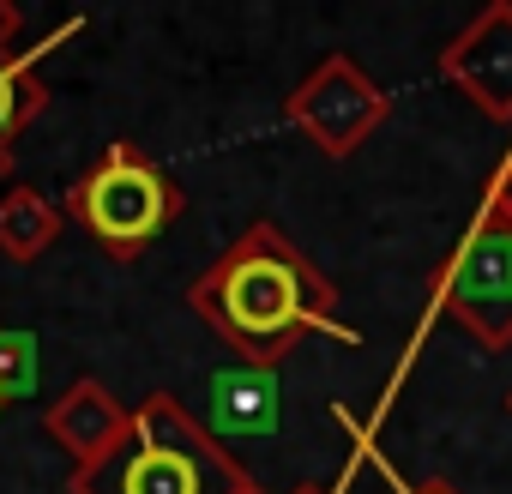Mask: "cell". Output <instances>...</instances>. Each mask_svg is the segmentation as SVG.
I'll use <instances>...</instances> for the list:
<instances>
[{
  "instance_id": "2",
  "label": "cell",
  "mask_w": 512,
  "mask_h": 494,
  "mask_svg": "<svg viewBox=\"0 0 512 494\" xmlns=\"http://www.w3.org/2000/svg\"><path fill=\"white\" fill-rule=\"evenodd\" d=\"M67 494H266V488L223 446V434L193 422L181 398L151 392L133 410V434L109 458L73 470Z\"/></svg>"
},
{
  "instance_id": "14",
  "label": "cell",
  "mask_w": 512,
  "mask_h": 494,
  "mask_svg": "<svg viewBox=\"0 0 512 494\" xmlns=\"http://www.w3.org/2000/svg\"><path fill=\"white\" fill-rule=\"evenodd\" d=\"M7 175H13V145L0 139V187H7Z\"/></svg>"
},
{
  "instance_id": "10",
  "label": "cell",
  "mask_w": 512,
  "mask_h": 494,
  "mask_svg": "<svg viewBox=\"0 0 512 494\" xmlns=\"http://www.w3.org/2000/svg\"><path fill=\"white\" fill-rule=\"evenodd\" d=\"M0 392L7 398H31L37 392V338L0 326Z\"/></svg>"
},
{
  "instance_id": "18",
  "label": "cell",
  "mask_w": 512,
  "mask_h": 494,
  "mask_svg": "<svg viewBox=\"0 0 512 494\" xmlns=\"http://www.w3.org/2000/svg\"><path fill=\"white\" fill-rule=\"evenodd\" d=\"M506 410H512V398H506Z\"/></svg>"
},
{
  "instance_id": "7",
  "label": "cell",
  "mask_w": 512,
  "mask_h": 494,
  "mask_svg": "<svg viewBox=\"0 0 512 494\" xmlns=\"http://www.w3.org/2000/svg\"><path fill=\"white\" fill-rule=\"evenodd\" d=\"M43 434L73 458V470H85V464L109 458V452L133 434V410H121L103 380H73V386L43 410Z\"/></svg>"
},
{
  "instance_id": "15",
  "label": "cell",
  "mask_w": 512,
  "mask_h": 494,
  "mask_svg": "<svg viewBox=\"0 0 512 494\" xmlns=\"http://www.w3.org/2000/svg\"><path fill=\"white\" fill-rule=\"evenodd\" d=\"M290 494H338V488H332V482H296Z\"/></svg>"
},
{
  "instance_id": "12",
  "label": "cell",
  "mask_w": 512,
  "mask_h": 494,
  "mask_svg": "<svg viewBox=\"0 0 512 494\" xmlns=\"http://www.w3.org/2000/svg\"><path fill=\"white\" fill-rule=\"evenodd\" d=\"M19 31H25V13L13 7V0H0V61H7V49H13Z\"/></svg>"
},
{
  "instance_id": "17",
  "label": "cell",
  "mask_w": 512,
  "mask_h": 494,
  "mask_svg": "<svg viewBox=\"0 0 512 494\" xmlns=\"http://www.w3.org/2000/svg\"><path fill=\"white\" fill-rule=\"evenodd\" d=\"M0 404H7V392H0Z\"/></svg>"
},
{
  "instance_id": "6",
  "label": "cell",
  "mask_w": 512,
  "mask_h": 494,
  "mask_svg": "<svg viewBox=\"0 0 512 494\" xmlns=\"http://www.w3.org/2000/svg\"><path fill=\"white\" fill-rule=\"evenodd\" d=\"M440 73L458 85V97H470L488 121L512 127V0L482 7L446 49H440Z\"/></svg>"
},
{
  "instance_id": "3",
  "label": "cell",
  "mask_w": 512,
  "mask_h": 494,
  "mask_svg": "<svg viewBox=\"0 0 512 494\" xmlns=\"http://www.w3.org/2000/svg\"><path fill=\"white\" fill-rule=\"evenodd\" d=\"M181 187L133 145V139H115L67 193V217L85 223L115 260H139L145 247L181 217Z\"/></svg>"
},
{
  "instance_id": "1",
  "label": "cell",
  "mask_w": 512,
  "mask_h": 494,
  "mask_svg": "<svg viewBox=\"0 0 512 494\" xmlns=\"http://www.w3.org/2000/svg\"><path fill=\"white\" fill-rule=\"evenodd\" d=\"M187 308L247 362L278 374L284 356L308 338L326 332L338 344H356V332L338 320V290L332 278L302 254L278 223L241 229L223 254L193 278Z\"/></svg>"
},
{
  "instance_id": "4",
  "label": "cell",
  "mask_w": 512,
  "mask_h": 494,
  "mask_svg": "<svg viewBox=\"0 0 512 494\" xmlns=\"http://www.w3.org/2000/svg\"><path fill=\"white\" fill-rule=\"evenodd\" d=\"M386 109H392L386 85H380L362 61H350L344 49L326 55V61L290 91V103H284L290 127H296L320 157H350V151H362V145L380 133Z\"/></svg>"
},
{
  "instance_id": "9",
  "label": "cell",
  "mask_w": 512,
  "mask_h": 494,
  "mask_svg": "<svg viewBox=\"0 0 512 494\" xmlns=\"http://www.w3.org/2000/svg\"><path fill=\"white\" fill-rule=\"evenodd\" d=\"M211 398H217L223 434H272V422H278V380L266 368L211 374Z\"/></svg>"
},
{
  "instance_id": "13",
  "label": "cell",
  "mask_w": 512,
  "mask_h": 494,
  "mask_svg": "<svg viewBox=\"0 0 512 494\" xmlns=\"http://www.w3.org/2000/svg\"><path fill=\"white\" fill-rule=\"evenodd\" d=\"M0 139H7V61H0ZM13 145V139H7Z\"/></svg>"
},
{
  "instance_id": "5",
  "label": "cell",
  "mask_w": 512,
  "mask_h": 494,
  "mask_svg": "<svg viewBox=\"0 0 512 494\" xmlns=\"http://www.w3.org/2000/svg\"><path fill=\"white\" fill-rule=\"evenodd\" d=\"M434 302L482 350H506L512 344V229L476 223L458 241V254L434 272Z\"/></svg>"
},
{
  "instance_id": "16",
  "label": "cell",
  "mask_w": 512,
  "mask_h": 494,
  "mask_svg": "<svg viewBox=\"0 0 512 494\" xmlns=\"http://www.w3.org/2000/svg\"><path fill=\"white\" fill-rule=\"evenodd\" d=\"M404 494H458V488H446V482H428V488H404Z\"/></svg>"
},
{
  "instance_id": "8",
  "label": "cell",
  "mask_w": 512,
  "mask_h": 494,
  "mask_svg": "<svg viewBox=\"0 0 512 494\" xmlns=\"http://www.w3.org/2000/svg\"><path fill=\"white\" fill-rule=\"evenodd\" d=\"M61 205L43 193V187H7L0 193V254H7L13 266H31L43 260L55 235H61Z\"/></svg>"
},
{
  "instance_id": "11",
  "label": "cell",
  "mask_w": 512,
  "mask_h": 494,
  "mask_svg": "<svg viewBox=\"0 0 512 494\" xmlns=\"http://www.w3.org/2000/svg\"><path fill=\"white\" fill-rule=\"evenodd\" d=\"M482 223L512 229V151H506V163L488 175V193H482Z\"/></svg>"
}]
</instances>
